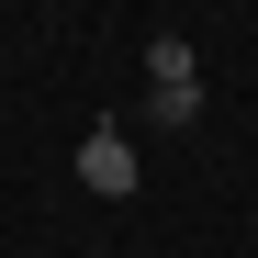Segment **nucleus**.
<instances>
[{
	"instance_id": "7ed1b4c3",
	"label": "nucleus",
	"mask_w": 258,
	"mask_h": 258,
	"mask_svg": "<svg viewBox=\"0 0 258 258\" xmlns=\"http://www.w3.org/2000/svg\"><path fill=\"white\" fill-rule=\"evenodd\" d=\"M191 68H202V56L180 45V34H157V45H146V90H157V79H191Z\"/></svg>"
},
{
	"instance_id": "f03ea898",
	"label": "nucleus",
	"mask_w": 258,
	"mask_h": 258,
	"mask_svg": "<svg viewBox=\"0 0 258 258\" xmlns=\"http://www.w3.org/2000/svg\"><path fill=\"white\" fill-rule=\"evenodd\" d=\"M146 123H157V135L202 123V79H157V90H146Z\"/></svg>"
},
{
	"instance_id": "f257e3e1",
	"label": "nucleus",
	"mask_w": 258,
	"mask_h": 258,
	"mask_svg": "<svg viewBox=\"0 0 258 258\" xmlns=\"http://www.w3.org/2000/svg\"><path fill=\"white\" fill-rule=\"evenodd\" d=\"M79 191H101V202L135 191V146H123L112 123H101V135H79Z\"/></svg>"
}]
</instances>
